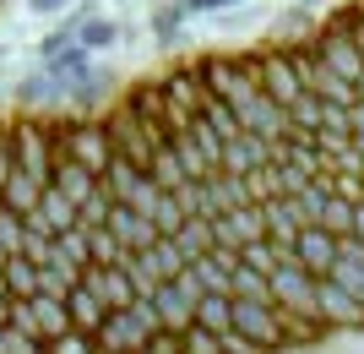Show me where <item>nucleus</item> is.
<instances>
[{
  "mask_svg": "<svg viewBox=\"0 0 364 354\" xmlns=\"http://www.w3.org/2000/svg\"><path fill=\"white\" fill-rule=\"evenodd\" d=\"M109 207H114V191H109V180H98V191H92V197L76 207V224H82V229H92V224H109Z\"/></svg>",
  "mask_w": 364,
  "mask_h": 354,
  "instance_id": "obj_21",
  "label": "nucleus"
},
{
  "mask_svg": "<svg viewBox=\"0 0 364 354\" xmlns=\"http://www.w3.org/2000/svg\"><path fill=\"white\" fill-rule=\"evenodd\" d=\"M174 338H180V354H228L223 338H218L213 327H201L196 316H191L185 327H174Z\"/></svg>",
  "mask_w": 364,
  "mask_h": 354,
  "instance_id": "obj_18",
  "label": "nucleus"
},
{
  "mask_svg": "<svg viewBox=\"0 0 364 354\" xmlns=\"http://www.w3.org/2000/svg\"><path fill=\"white\" fill-rule=\"evenodd\" d=\"M326 278H337V283H343V289H348L353 300L364 306V240L343 234V251H337V267H332Z\"/></svg>",
  "mask_w": 364,
  "mask_h": 354,
  "instance_id": "obj_13",
  "label": "nucleus"
},
{
  "mask_svg": "<svg viewBox=\"0 0 364 354\" xmlns=\"http://www.w3.org/2000/svg\"><path fill=\"white\" fill-rule=\"evenodd\" d=\"M213 246L218 251H250L261 240V207H240V213H213Z\"/></svg>",
  "mask_w": 364,
  "mask_h": 354,
  "instance_id": "obj_9",
  "label": "nucleus"
},
{
  "mask_svg": "<svg viewBox=\"0 0 364 354\" xmlns=\"http://www.w3.org/2000/svg\"><path fill=\"white\" fill-rule=\"evenodd\" d=\"M168 240H174V251L185 262H196V256L213 251V224L207 218H180V229H168Z\"/></svg>",
  "mask_w": 364,
  "mask_h": 354,
  "instance_id": "obj_14",
  "label": "nucleus"
},
{
  "mask_svg": "<svg viewBox=\"0 0 364 354\" xmlns=\"http://www.w3.org/2000/svg\"><path fill=\"white\" fill-rule=\"evenodd\" d=\"M316 316L332 327V333H364V306L337 278H316Z\"/></svg>",
  "mask_w": 364,
  "mask_h": 354,
  "instance_id": "obj_6",
  "label": "nucleus"
},
{
  "mask_svg": "<svg viewBox=\"0 0 364 354\" xmlns=\"http://www.w3.org/2000/svg\"><path fill=\"white\" fill-rule=\"evenodd\" d=\"M201 294H207V283H201L196 262H185L174 278H164L158 289H152V306H158V316H164V327H185L191 316H196Z\"/></svg>",
  "mask_w": 364,
  "mask_h": 354,
  "instance_id": "obj_4",
  "label": "nucleus"
},
{
  "mask_svg": "<svg viewBox=\"0 0 364 354\" xmlns=\"http://www.w3.org/2000/svg\"><path fill=\"white\" fill-rule=\"evenodd\" d=\"M82 44H87V49L114 44V22H82Z\"/></svg>",
  "mask_w": 364,
  "mask_h": 354,
  "instance_id": "obj_25",
  "label": "nucleus"
},
{
  "mask_svg": "<svg viewBox=\"0 0 364 354\" xmlns=\"http://www.w3.org/2000/svg\"><path fill=\"white\" fill-rule=\"evenodd\" d=\"M337 251H343V234H337V229H326V224H299V234H294V256H299L316 278H326L337 267Z\"/></svg>",
  "mask_w": 364,
  "mask_h": 354,
  "instance_id": "obj_7",
  "label": "nucleus"
},
{
  "mask_svg": "<svg viewBox=\"0 0 364 354\" xmlns=\"http://www.w3.org/2000/svg\"><path fill=\"white\" fill-rule=\"evenodd\" d=\"M44 354H104L98 343H92V333H82V327H65L60 338H49Z\"/></svg>",
  "mask_w": 364,
  "mask_h": 354,
  "instance_id": "obj_23",
  "label": "nucleus"
},
{
  "mask_svg": "<svg viewBox=\"0 0 364 354\" xmlns=\"http://www.w3.org/2000/svg\"><path fill=\"white\" fill-rule=\"evenodd\" d=\"M82 289L98 294V300H104V311H120V306H131V300H136L125 262H87V267H82Z\"/></svg>",
  "mask_w": 364,
  "mask_h": 354,
  "instance_id": "obj_8",
  "label": "nucleus"
},
{
  "mask_svg": "<svg viewBox=\"0 0 364 354\" xmlns=\"http://www.w3.org/2000/svg\"><path fill=\"white\" fill-rule=\"evenodd\" d=\"M82 283V273L76 267H60V262H38V294H55V300H65V294Z\"/></svg>",
  "mask_w": 364,
  "mask_h": 354,
  "instance_id": "obj_20",
  "label": "nucleus"
},
{
  "mask_svg": "<svg viewBox=\"0 0 364 354\" xmlns=\"http://www.w3.org/2000/svg\"><path fill=\"white\" fill-rule=\"evenodd\" d=\"M11 327H22V333H33L38 343L60 338L65 327H71V306L65 300H55V294H28V300H11V316H6Z\"/></svg>",
  "mask_w": 364,
  "mask_h": 354,
  "instance_id": "obj_5",
  "label": "nucleus"
},
{
  "mask_svg": "<svg viewBox=\"0 0 364 354\" xmlns=\"http://www.w3.org/2000/svg\"><path fill=\"white\" fill-rule=\"evenodd\" d=\"M49 137H55V153H71L76 164H87L92 175H104L109 158H114V131H109V120H65V125H49Z\"/></svg>",
  "mask_w": 364,
  "mask_h": 354,
  "instance_id": "obj_2",
  "label": "nucleus"
},
{
  "mask_svg": "<svg viewBox=\"0 0 364 354\" xmlns=\"http://www.w3.org/2000/svg\"><path fill=\"white\" fill-rule=\"evenodd\" d=\"M267 294L277 300V311L289 316H316V273L299 256H277L267 267Z\"/></svg>",
  "mask_w": 364,
  "mask_h": 354,
  "instance_id": "obj_3",
  "label": "nucleus"
},
{
  "mask_svg": "<svg viewBox=\"0 0 364 354\" xmlns=\"http://www.w3.org/2000/svg\"><path fill=\"white\" fill-rule=\"evenodd\" d=\"M33 6H38V11H55V6H60V0H33Z\"/></svg>",
  "mask_w": 364,
  "mask_h": 354,
  "instance_id": "obj_27",
  "label": "nucleus"
},
{
  "mask_svg": "<svg viewBox=\"0 0 364 354\" xmlns=\"http://www.w3.org/2000/svg\"><path fill=\"white\" fill-rule=\"evenodd\" d=\"M33 224H38V229H49V234H60V229H71L76 224V202L65 197L60 185H44V197H38V207H33Z\"/></svg>",
  "mask_w": 364,
  "mask_h": 354,
  "instance_id": "obj_12",
  "label": "nucleus"
},
{
  "mask_svg": "<svg viewBox=\"0 0 364 354\" xmlns=\"http://www.w3.org/2000/svg\"><path fill=\"white\" fill-rule=\"evenodd\" d=\"M6 294H11V300L38 294V262H33V256H11V262H6Z\"/></svg>",
  "mask_w": 364,
  "mask_h": 354,
  "instance_id": "obj_19",
  "label": "nucleus"
},
{
  "mask_svg": "<svg viewBox=\"0 0 364 354\" xmlns=\"http://www.w3.org/2000/svg\"><path fill=\"white\" fill-rule=\"evenodd\" d=\"M87 251H92V262H125V246L114 240L109 224H92L87 229Z\"/></svg>",
  "mask_w": 364,
  "mask_h": 354,
  "instance_id": "obj_22",
  "label": "nucleus"
},
{
  "mask_svg": "<svg viewBox=\"0 0 364 354\" xmlns=\"http://www.w3.org/2000/svg\"><path fill=\"white\" fill-rule=\"evenodd\" d=\"M11 256H28V213L0 202V262H11Z\"/></svg>",
  "mask_w": 364,
  "mask_h": 354,
  "instance_id": "obj_15",
  "label": "nucleus"
},
{
  "mask_svg": "<svg viewBox=\"0 0 364 354\" xmlns=\"http://www.w3.org/2000/svg\"><path fill=\"white\" fill-rule=\"evenodd\" d=\"M65 306H71V327H82V333H92V327H98V322L109 316V311H104V300H98L92 289H82V283H76V289L65 294Z\"/></svg>",
  "mask_w": 364,
  "mask_h": 354,
  "instance_id": "obj_17",
  "label": "nucleus"
},
{
  "mask_svg": "<svg viewBox=\"0 0 364 354\" xmlns=\"http://www.w3.org/2000/svg\"><path fill=\"white\" fill-rule=\"evenodd\" d=\"M207 197H213V213H240V207H256V185H250V175L213 170L207 175Z\"/></svg>",
  "mask_w": 364,
  "mask_h": 354,
  "instance_id": "obj_11",
  "label": "nucleus"
},
{
  "mask_svg": "<svg viewBox=\"0 0 364 354\" xmlns=\"http://www.w3.org/2000/svg\"><path fill=\"white\" fill-rule=\"evenodd\" d=\"M109 229H114V240H120L125 246V256H131V251H147L152 240H158V218H147V213H136V207H125V202H114V207H109Z\"/></svg>",
  "mask_w": 364,
  "mask_h": 354,
  "instance_id": "obj_10",
  "label": "nucleus"
},
{
  "mask_svg": "<svg viewBox=\"0 0 364 354\" xmlns=\"http://www.w3.org/2000/svg\"><path fill=\"white\" fill-rule=\"evenodd\" d=\"M196 322L213 327V333H228V327H234V294L207 289V294H201V306H196Z\"/></svg>",
  "mask_w": 364,
  "mask_h": 354,
  "instance_id": "obj_16",
  "label": "nucleus"
},
{
  "mask_svg": "<svg viewBox=\"0 0 364 354\" xmlns=\"http://www.w3.org/2000/svg\"><path fill=\"white\" fill-rule=\"evenodd\" d=\"M131 354H180V338H174V327H158L141 349H131Z\"/></svg>",
  "mask_w": 364,
  "mask_h": 354,
  "instance_id": "obj_24",
  "label": "nucleus"
},
{
  "mask_svg": "<svg viewBox=\"0 0 364 354\" xmlns=\"http://www.w3.org/2000/svg\"><path fill=\"white\" fill-rule=\"evenodd\" d=\"M0 354H11V322H0Z\"/></svg>",
  "mask_w": 364,
  "mask_h": 354,
  "instance_id": "obj_26",
  "label": "nucleus"
},
{
  "mask_svg": "<svg viewBox=\"0 0 364 354\" xmlns=\"http://www.w3.org/2000/svg\"><path fill=\"white\" fill-rule=\"evenodd\" d=\"M158 327H164L158 306H152V300H131V306L109 311L104 322L92 327V343H98L104 354H131V349H141V343H147Z\"/></svg>",
  "mask_w": 364,
  "mask_h": 354,
  "instance_id": "obj_1",
  "label": "nucleus"
}]
</instances>
